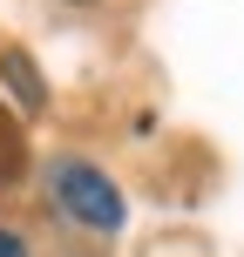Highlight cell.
I'll return each instance as SVG.
<instances>
[{
	"label": "cell",
	"mask_w": 244,
	"mask_h": 257,
	"mask_svg": "<svg viewBox=\"0 0 244 257\" xmlns=\"http://www.w3.org/2000/svg\"><path fill=\"white\" fill-rule=\"evenodd\" d=\"M54 203L89 230H122V190L102 176L95 163H54Z\"/></svg>",
	"instance_id": "cell-1"
},
{
	"label": "cell",
	"mask_w": 244,
	"mask_h": 257,
	"mask_svg": "<svg viewBox=\"0 0 244 257\" xmlns=\"http://www.w3.org/2000/svg\"><path fill=\"white\" fill-rule=\"evenodd\" d=\"M0 81L21 95V108H41V102H48V81L34 75V61H27V54H0Z\"/></svg>",
	"instance_id": "cell-2"
},
{
	"label": "cell",
	"mask_w": 244,
	"mask_h": 257,
	"mask_svg": "<svg viewBox=\"0 0 244 257\" xmlns=\"http://www.w3.org/2000/svg\"><path fill=\"white\" fill-rule=\"evenodd\" d=\"M0 257H27V244H21L14 230H0Z\"/></svg>",
	"instance_id": "cell-3"
},
{
	"label": "cell",
	"mask_w": 244,
	"mask_h": 257,
	"mask_svg": "<svg viewBox=\"0 0 244 257\" xmlns=\"http://www.w3.org/2000/svg\"><path fill=\"white\" fill-rule=\"evenodd\" d=\"M75 7H95V0H75Z\"/></svg>",
	"instance_id": "cell-4"
}]
</instances>
